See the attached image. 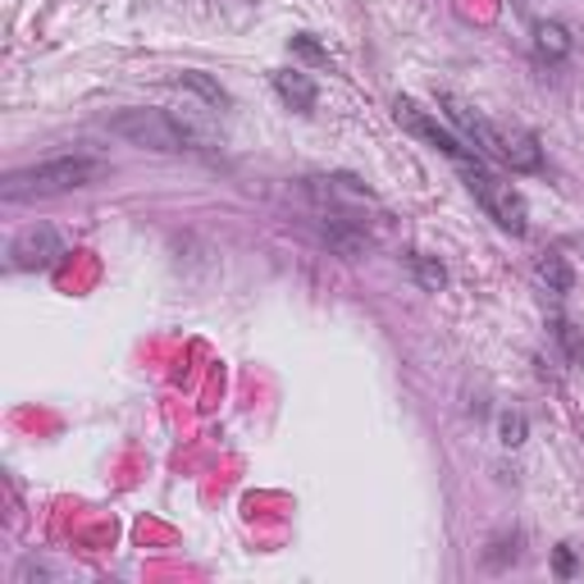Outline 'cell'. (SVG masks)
Listing matches in <instances>:
<instances>
[{
	"instance_id": "11",
	"label": "cell",
	"mask_w": 584,
	"mask_h": 584,
	"mask_svg": "<svg viewBox=\"0 0 584 584\" xmlns=\"http://www.w3.org/2000/svg\"><path fill=\"white\" fill-rule=\"evenodd\" d=\"M548 333H553V338L562 342L566 365H580V361H584V342H580V333H575V325H571V320H553V325H548Z\"/></svg>"
},
{
	"instance_id": "4",
	"label": "cell",
	"mask_w": 584,
	"mask_h": 584,
	"mask_svg": "<svg viewBox=\"0 0 584 584\" xmlns=\"http://www.w3.org/2000/svg\"><path fill=\"white\" fill-rule=\"evenodd\" d=\"M457 174L466 179L470 197L485 205V215L498 229H507L511 237H525V229H530V205H525V192L517 183L502 179V174H493V169L485 164V156H470L466 164H457Z\"/></svg>"
},
{
	"instance_id": "10",
	"label": "cell",
	"mask_w": 584,
	"mask_h": 584,
	"mask_svg": "<svg viewBox=\"0 0 584 584\" xmlns=\"http://www.w3.org/2000/svg\"><path fill=\"white\" fill-rule=\"evenodd\" d=\"M406 265H411V274H416V284H421L425 293H443V288H448V269H443L434 256L411 252V256H406Z\"/></svg>"
},
{
	"instance_id": "5",
	"label": "cell",
	"mask_w": 584,
	"mask_h": 584,
	"mask_svg": "<svg viewBox=\"0 0 584 584\" xmlns=\"http://www.w3.org/2000/svg\"><path fill=\"white\" fill-rule=\"evenodd\" d=\"M393 119H397L411 137H421L425 147H434L438 156H448L453 164H466L470 156H479V151L466 142V137L448 132V128L438 124V115H434V110H425L421 100H411V96H393Z\"/></svg>"
},
{
	"instance_id": "14",
	"label": "cell",
	"mask_w": 584,
	"mask_h": 584,
	"mask_svg": "<svg viewBox=\"0 0 584 584\" xmlns=\"http://www.w3.org/2000/svg\"><path fill=\"white\" fill-rule=\"evenodd\" d=\"M293 51H306V55H316V60H329L311 38H306V32H297V38H293Z\"/></svg>"
},
{
	"instance_id": "8",
	"label": "cell",
	"mask_w": 584,
	"mask_h": 584,
	"mask_svg": "<svg viewBox=\"0 0 584 584\" xmlns=\"http://www.w3.org/2000/svg\"><path fill=\"white\" fill-rule=\"evenodd\" d=\"M534 46L543 60H566L571 55V32L562 23H534Z\"/></svg>"
},
{
	"instance_id": "3",
	"label": "cell",
	"mask_w": 584,
	"mask_h": 584,
	"mask_svg": "<svg viewBox=\"0 0 584 584\" xmlns=\"http://www.w3.org/2000/svg\"><path fill=\"white\" fill-rule=\"evenodd\" d=\"M110 174L106 160L96 156H51V160H38L28 169H14L10 183H6V197L10 201H23V197H64V192H78V188H92Z\"/></svg>"
},
{
	"instance_id": "6",
	"label": "cell",
	"mask_w": 584,
	"mask_h": 584,
	"mask_svg": "<svg viewBox=\"0 0 584 584\" xmlns=\"http://www.w3.org/2000/svg\"><path fill=\"white\" fill-rule=\"evenodd\" d=\"M64 256V237L51 224H28L10 243V265L14 269H51Z\"/></svg>"
},
{
	"instance_id": "15",
	"label": "cell",
	"mask_w": 584,
	"mask_h": 584,
	"mask_svg": "<svg viewBox=\"0 0 584 584\" xmlns=\"http://www.w3.org/2000/svg\"><path fill=\"white\" fill-rule=\"evenodd\" d=\"M575 571V553H571V543L558 548V575H571Z\"/></svg>"
},
{
	"instance_id": "7",
	"label": "cell",
	"mask_w": 584,
	"mask_h": 584,
	"mask_svg": "<svg viewBox=\"0 0 584 584\" xmlns=\"http://www.w3.org/2000/svg\"><path fill=\"white\" fill-rule=\"evenodd\" d=\"M274 92H279V100L288 110H297V115H311L316 100H320L316 78L301 74V68H284V74H274Z\"/></svg>"
},
{
	"instance_id": "2",
	"label": "cell",
	"mask_w": 584,
	"mask_h": 584,
	"mask_svg": "<svg viewBox=\"0 0 584 584\" xmlns=\"http://www.w3.org/2000/svg\"><path fill=\"white\" fill-rule=\"evenodd\" d=\"M100 128L124 137L128 147L142 151H160V156H179V151H201V132L188 128L183 119H174L169 110H151V106H132V110H115L100 119Z\"/></svg>"
},
{
	"instance_id": "1",
	"label": "cell",
	"mask_w": 584,
	"mask_h": 584,
	"mask_svg": "<svg viewBox=\"0 0 584 584\" xmlns=\"http://www.w3.org/2000/svg\"><path fill=\"white\" fill-rule=\"evenodd\" d=\"M438 106L457 124V132L466 142L485 156V160H498L507 164L511 174H539L543 169V147L530 128H511V124H493L489 115H479L470 100H461L457 92H438Z\"/></svg>"
},
{
	"instance_id": "9",
	"label": "cell",
	"mask_w": 584,
	"mask_h": 584,
	"mask_svg": "<svg viewBox=\"0 0 584 584\" xmlns=\"http://www.w3.org/2000/svg\"><path fill=\"white\" fill-rule=\"evenodd\" d=\"M539 279H543L548 288H553L558 297H566L571 284H575V274H571V265H566L562 252H543V256H539Z\"/></svg>"
},
{
	"instance_id": "13",
	"label": "cell",
	"mask_w": 584,
	"mask_h": 584,
	"mask_svg": "<svg viewBox=\"0 0 584 584\" xmlns=\"http://www.w3.org/2000/svg\"><path fill=\"white\" fill-rule=\"evenodd\" d=\"M179 83H183V87H192V92H201L205 100H211V106H224V100H229V96H224V87H215L205 74H197V68H188V74H183Z\"/></svg>"
},
{
	"instance_id": "12",
	"label": "cell",
	"mask_w": 584,
	"mask_h": 584,
	"mask_svg": "<svg viewBox=\"0 0 584 584\" xmlns=\"http://www.w3.org/2000/svg\"><path fill=\"white\" fill-rule=\"evenodd\" d=\"M525 416H521V411H502V416H498V438H502V448H521V443H525Z\"/></svg>"
}]
</instances>
